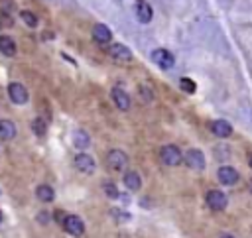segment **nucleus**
Returning <instances> with one entry per match:
<instances>
[{
    "label": "nucleus",
    "instance_id": "f257e3e1",
    "mask_svg": "<svg viewBox=\"0 0 252 238\" xmlns=\"http://www.w3.org/2000/svg\"><path fill=\"white\" fill-rule=\"evenodd\" d=\"M159 157H161V161H163L165 165H177V163H181V157H183V155H181V151H179L177 146L167 144V146L161 148Z\"/></svg>",
    "mask_w": 252,
    "mask_h": 238
},
{
    "label": "nucleus",
    "instance_id": "f03ea898",
    "mask_svg": "<svg viewBox=\"0 0 252 238\" xmlns=\"http://www.w3.org/2000/svg\"><path fill=\"white\" fill-rule=\"evenodd\" d=\"M152 61L158 63L161 69H171L173 63H175V57L171 55V51L159 47V49H154V51H152Z\"/></svg>",
    "mask_w": 252,
    "mask_h": 238
},
{
    "label": "nucleus",
    "instance_id": "7ed1b4c3",
    "mask_svg": "<svg viewBox=\"0 0 252 238\" xmlns=\"http://www.w3.org/2000/svg\"><path fill=\"white\" fill-rule=\"evenodd\" d=\"M63 228H65L71 236H83V234H85V224H83V220H81L79 216H75V214H67V216H65Z\"/></svg>",
    "mask_w": 252,
    "mask_h": 238
},
{
    "label": "nucleus",
    "instance_id": "20e7f679",
    "mask_svg": "<svg viewBox=\"0 0 252 238\" xmlns=\"http://www.w3.org/2000/svg\"><path fill=\"white\" fill-rule=\"evenodd\" d=\"M8 94H10V100L14 104H26L28 102V90L20 83H10L8 85Z\"/></svg>",
    "mask_w": 252,
    "mask_h": 238
},
{
    "label": "nucleus",
    "instance_id": "39448f33",
    "mask_svg": "<svg viewBox=\"0 0 252 238\" xmlns=\"http://www.w3.org/2000/svg\"><path fill=\"white\" fill-rule=\"evenodd\" d=\"M226 203H228V199H226V195H224L222 191L213 189V191L207 193V205H209L213 210H222V208L226 207Z\"/></svg>",
    "mask_w": 252,
    "mask_h": 238
},
{
    "label": "nucleus",
    "instance_id": "423d86ee",
    "mask_svg": "<svg viewBox=\"0 0 252 238\" xmlns=\"http://www.w3.org/2000/svg\"><path fill=\"white\" fill-rule=\"evenodd\" d=\"M108 55H110L112 59L120 61V63H126V61L132 59V51H130L126 45H122V43H110V47H108Z\"/></svg>",
    "mask_w": 252,
    "mask_h": 238
},
{
    "label": "nucleus",
    "instance_id": "0eeeda50",
    "mask_svg": "<svg viewBox=\"0 0 252 238\" xmlns=\"http://www.w3.org/2000/svg\"><path fill=\"white\" fill-rule=\"evenodd\" d=\"M106 163H108V167H112V169L120 171V169H124V167H126L128 157H126V153H124V151H120V149H110V151H108V157H106Z\"/></svg>",
    "mask_w": 252,
    "mask_h": 238
},
{
    "label": "nucleus",
    "instance_id": "6e6552de",
    "mask_svg": "<svg viewBox=\"0 0 252 238\" xmlns=\"http://www.w3.org/2000/svg\"><path fill=\"white\" fill-rule=\"evenodd\" d=\"M185 163L191 167V169H203L205 167V155L201 149H189L185 153Z\"/></svg>",
    "mask_w": 252,
    "mask_h": 238
},
{
    "label": "nucleus",
    "instance_id": "1a4fd4ad",
    "mask_svg": "<svg viewBox=\"0 0 252 238\" xmlns=\"http://www.w3.org/2000/svg\"><path fill=\"white\" fill-rule=\"evenodd\" d=\"M217 175H219V181L222 185H234L238 181V171L234 167H230V165H222Z\"/></svg>",
    "mask_w": 252,
    "mask_h": 238
},
{
    "label": "nucleus",
    "instance_id": "9d476101",
    "mask_svg": "<svg viewBox=\"0 0 252 238\" xmlns=\"http://www.w3.org/2000/svg\"><path fill=\"white\" fill-rule=\"evenodd\" d=\"M75 165H77V169L83 171V173H93L94 167H96L94 159H93L89 153H79V155L75 157Z\"/></svg>",
    "mask_w": 252,
    "mask_h": 238
},
{
    "label": "nucleus",
    "instance_id": "9b49d317",
    "mask_svg": "<svg viewBox=\"0 0 252 238\" xmlns=\"http://www.w3.org/2000/svg\"><path fill=\"white\" fill-rule=\"evenodd\" d=\"M112 100H114V104L120 110H128L130 108V96H128V92L122 90V89H118V87L112 89Z\"/></svg>",
    "mask_w": 252,
    "mask_h": 238
},
{
    "label": "nucleus",
    "instance_id": "f8f14e48",
    "mask_svg": "<svg viewBox=\"0 0 252 238\" xmlns=\"http://www.w3.org/2000/svg\"><path fill=\"white\" fill-rule=\"evenodd\" d=\"M112 37V31L104 26V24H94L93 28V39L98 41V43H108Z\"/></svg>",
    "mask_w": 252,
    "mask_h": 238
},
{
    "label": "nucleus",
    "instance_id": "ddd939ff",
    "mask_svg": "<svg viewBox=\"0 0 252 238\" xmlns=\"http://www.w3.org/2000/svg\"><path fill=\"white\" fill-rule=\"evenodd\" d=\"M211 132H213L215 136H219V138H228V136L232 134V126H230L226 120H215V122L211 124Z\"/></svg>",
    "mask_w": 252,
    "mask_h": 238
},
{
    "label": "nucleus",
    "instance_id": "4468645a",
    "mask_svg": "<svg viewBox=\"0 0 252 238\" xmlns=\"http://www.w3.org/2000/svg\"><path fill=\"white\" fill-rule=\"evenodd\" d=\"M136 16H138V22L148 24V22L152 20V8H150V4L140 0L138 6H136Z\"/></svg>",
    "mask_w": 252,
    "mask_h": 238
},
{
    "label": "nucleus",
    "instance_id": "2eb2a0df",
    "mask_svg": "<svg viewBox=\"0 0 252 238\" xmlns=\"http://www.w3.org/2000/svg\"><path fill=\"white\" fill-rule=\"evenodd\" d=\"M73 146H75L77 149H85V148H89V146H91V138H89V134L83 132V130H75V132H73Z\"/></svg>",
    "mask_w": 252,
    "mask_h": 238
},
{
    "label": "nucleus",
    "instance_id": "dca6fc26",
    "mask_svg": "<svg viewBox=\"0 0 252 238\" xmlns=\"http://www.w3.org/2000/svg\"><path fill=\"white\" fill-rule=\"evenodd\" d=\"M0 51H2L6 57L16 55V41H14L10 35H0Z\"/></svg>",
    "mask_w": 252,
    "mask_h": 238
},
{
    "label": "nucleus",
    "instance_id": "f3484780",
    "mask_svg": "<svg viewBox=\"0 0 252 238\" xmlns=\"http://www.w3.org/2000/svg\"><path fill=\"white\" fill-rule=\"evenodd\" d=\"M124 185L130 189V191H138L140 189V185H142V179H140V175L136 173V171H128V173H124Z\"/></svg>",
    "mask_w": 252,
    "mask_h": 238
},
{
    "label": "nucleus",
    "instance_id": "a211bd4d",
    "mask_svg": "<svg viewBox=\"0 0 252 238\" xmlns=\"http://www.w3.org/2000/svg\"><path fill=\"white\" fill-rule=\"evenodd\" d=\"M16 136V126L10 120H0V140H12Z\"/></svg>",
    "mask_w": 252,
    "mask_h": 238
},
{
    "label": "nucleus",
    "instance_id": "6ab92c4d",
    "mask_svg": "<svg viewBox=\"0 0 252 238\" xmlns=\"http://www.w3.org/2000/svg\"><path fill=\"white\" fill-rule=\"evenodd\" d=\"M35 195H37V199L43 201V203H51V201L55 199V193H53V189H51L49 185H39V187L35 189Z\"/></svg>",
    "mask_w": 252,
    "mask_h": 238
},
{
    "label": "nucleus",
    "instance_id": "aec40b11",
    "mask_svg": "<svg viewBox=\"0 0 252 238\" xmlns=\"http://www.w3.org/2000/svg\"><path fill=\"white\" fill-rule=\"evenodd\" d=\"M20 18L26 22V26H32V28L37 26V18H35V14H32L30 10H22V12H20Z\"/></svg>",
    "mask_w": 252,
    "mask_h": 238
},
{
    "label": "nucleus",
    "instance_id": "412c9836",
    "mask_svg": "<svg viewBox=\"0 0 252 238\" xmlns=\"http://www.w3.org/2000/svg\"><path fill=\"white\" fill-rule=\"evenodd\" d=\"M32 130H33L37 136H43V134H45V130H47V124H45L41 118H35V120L32 122Z\"/></svg>",
    "mask_w": 252,
    "mask_h": 238
},
{
    "label": "nucleus",
    "instance_id": "4be33fe9",
    "mask_svg": "<svg viewBox=\"0 0 252 238\" xmlns=\"http://www.w3.org/2000/svg\"><path fill=\"white\" fill-rule=\"evenodd\" d=\"M179 87L185 90V92H195V83L191 81V79H187V77H183V79H179Z\"/></svg>",
    "mask_w": 252,
    "mask_h": 238
},
{
    "label": "nucleus",
    "instance_id": "5701e85b",
    "mask_svg": "<svg viewBox=\"0 0 252 238\" xmlns=\"http://www.w3.org/2000/svg\"><path fill=\"white\" fill-rule=\"evenodd\" d=\"M104 193L110 197V199H116L118 197V189L114 183H104Z\"/></svg>",
    "mask_w": 252,
    "mask_h": 238
},
{
    "label": "nucleus",
    "instance_id": "b1692460",
    "mask_svg": "<svg viewBox=\"0 0 252 238\" xmlns=\"http://www.w3.org/2000/svg\"><path fill=\"white\" fill-rule=\"evenodd\" d=\"M110 212H112V216H116V220H120V222H124V220H128V218H130V214H128V212H122V210H118V208H112Z\"/></svg>",
    "mask_w": 252,
    "mask_h": 238
},
{
    "label": "nucleus",
    "instance_id": "393cba45",
    "mask_svg": "<svg viewBox=\"0 0 252 238\" xmlns=\"http://www.w3.org/2000/svg\"><path fill=\"white\" fill-rule=\"evenodd\" d=\"M39 222H49V214H45V212H39Z\"/></svg>",
    "mask_w": 252,
    "mask_h": 238
},
{
    "label": "nucleus",
    "instance_id": "a878e982",
    "mask_svg": "<svg viewBox=\"0 0 252 238\" xmlns=\"http://www.w3.org/2000/svg\"><path fill=\"white\" fill-rule=\"evenodd\" d=\"M220 238H234V236H230V234H222Z\"/></svg>",
    "mask_w": 252,
    "mask_h": 238
},
{
    "label": "nucleus",
    "instance_id": "bb28decb",
    "mask_svg": "<svg viewBox=\"0 0 252 238\" xmlns=\"http://www.w3.org/2000/svg\"><path fill=\"white\" fill-rule=\"evenodd\" d=\"M248 163H250V167H252V153H250V157H248Z\"/></svg>",
    "mask_w": 252,
    "mask_h": 238
},
{
    "label": "nucleus",
    "instance_id": "cd10ccee",
    "mask_svg": "<svg viewBox=\"0 0 252 238\" xmlns=\"http://www.w3.org/2000/svg\"><path fill=\"white\" fill-rule=\"evenodd\" d=\"M0 222H2V212H0Z\"/></svg>",
    "mask_w": 252,
    "mask_h": 238
}]
</instances>
